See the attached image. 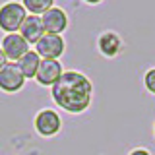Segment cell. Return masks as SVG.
I'll use <instances>...</instances> for the list:
<instances>
[{
	"label": "cell",
	"mask_w": 155,
	"mask_h": 155,
	"mask_svg": "<svg viewBox=\"0 0 155 155\" xmlns=\"http://www.w3.org/2000/svg\"><path fill=\"white\" fill-rule=\"evenodd\" d=\"M21 4L25 8V12L27 10L31 12V16H43L45 12H48V10L54 6L52 0H23Z\"/></svg>",
	"instance_id": "12"
},
{
	"label": "cell",
	"mask_w": 155,
	"mask_h": 155,
	"mask_svg": "<svg viewBox=\"0 0 155 155\" xmlns=\"http://www.w3.org/2000/svg\"><path fill=\"white\" fill-rule=\"evenodd\" d=\"M60 116H58L56 110H51V109H45L41 110L37 116H35V128L37 132L45 138H51L54 136L58 130H60Z\"/></svg>",
	"instance_id": "7"
},
{
	"label": "cell",
	"mask_w": 155,
	"mask_h": 155,
	"mask_svg": "<svg viewBox=\"0 0 155 155\" xmlns=\"http://www.w3.org/2000/svg\"><path fill=\"white\" fill-rule=\"evenodd\" d=\"M130 155H151V153H149L147 149H134V151L130 153Z\"/></svg>",
	"instance_id": "15"
},
{
	"label": "cell",
	"mask_w": 155,
	"mask_h": 155,
	"mask_svg": "<svg viewBox=\"0 0 155 155\" xmlns=\"http://www.w3.org/2000/svg\"><path fill=\"white\" fill-rule=\"evenodd\" d=\"M43 21V29H45V35H60L62 31H66L68 27V16L64 14V10L52 6L48 12H45L41 16Z\"/></svg>",
	"instance_id": "6"
},
{
	"label": "cell",
	"mask_w": 155,
	"mask_h": 155,
	"mask_svg": "<svg viewBox=\"0 0 155 155\" xmlns=\"http://www.w3.org/2000/svg\"><path fill=\"white\" fill-rule=\"evenodd\" d=\"M0 48H2L4 56H6L8 60L18 62L21 56H25L29 52V43L19 35V33H6L4 39H2Z\"/></svg>",
	"instance_id": "3"
},
{
	"label": "cell",
	"mask_w": 155,
	"mask_h": 155,
	"mask_svg": "<svg viewBox=\"0 0 155 155\" xmlns=\"http://www.w3.org/2000/svg\"><path fill=\"white\" fill-rule=\"evenodd\" d=\"M27 18V12L21 2H6L0 6V29L8 33L19 31L23 19Z\"/></svg>",
	"instance_id": "2"
},
{
	"label": "cell",
	"mask_w": 155,
	"mask_h": 155,
	"mask_svg": "<svg viewBox=\"0 0 155 155\" xmlns=\"http://www.w3.org/2000/svg\"><path fill=\"white\" fill-rule=\"evenodd\" d=\"M19 72L23 74V78H35L37 76V70H39V64H41V56L37 54L35 51H29L25 56H21L19 60L16 62Z\"/></svg>",
	"instance_id": "11"
},
{
	"label": "cell",
	"mask_w": 155,
	"mask_h": 155,
	"mask_svg": "<svg viewBox=\"0 0 155 155\" xmlns=\"http://www.w3.org/2000/svg\"><path fill=\"white\" fill-rule=\"evenodd\" d=\"M8 64V58L6 56H4V52H2V48H0V70H2V68L4 66H6Z\"/></svg>",
	"instance_id": "14"
},
{
	"label": "cell",
	"mask_w": 155,
	"mask_h": 155,
	"mask_svg": "<svg viewBox=\"0 0 155 155\" xmlns=\"http://www.w3.org/2000/svg\"><path fill=\"white\" fill-rule=\"evenodd\" d=\"M25 84V78L19 72L16 62H8L6 66L0 70V89L6 93H16Z\"/></svg>",
	"instance_id": "4"
},
{
	"label": "cell",
	"mask_w": 155,
	"mask_h": 155,
	"mask_svg": "<svg viewBox=\"0 0 155 155\" xmlns=\"http://www.w3.org/2000/svg\"><path fill=\"white\" fill-rule=\"evenodd\" d=\"M143 81H145V87H147L149 93H155V68H151V70L145 72Z\"/></svg>",
	"instance_id": "13"
},
{
	"label": "cell",
	"mask_w": 155,
	"mask_h": 155,
	"mask_svg": "<svg viewBox=\"0 0 155 155\" xmlns=\"http://www.w3.org/2000/svg\"><path fill=\"white\" fill-rule=\"evenodd\" d=\"M35 52L47 60H58V56L64 52V39L60 35H43L35 45Z\"/></svg>",
	"instance_id": "5"
},
{
	"label": "cell",
	"mask_w": 155,
	"mask_h": 155,
	"mask_svg": "<svg viewBox=\"0 0 155 155\" xmlns=\"http://www.w3.org/2000/svg\"><path fill=\"white\" fill-rule=\"evenodd\" d=\"M99 51L103 52L105 56H116L120 52V48H122V41H120V37L116 35L113 31H105L103 35L99 37Z\"/></svg>",
	"instance_id": "10"
},
{
	"label": "cell",
	"mask_w": 155,
	"mask_h": 155,
	"mask_svg": "<svg viewBox=\"0 0 155 155\" xmlns=\"http://www.w3.org/2000/svg\"><path fill=\"white\" fill-rule=\"evenodd\" d=\"M19 35L25 39L29 45H37V43L41 41V37L45 35L41 16H27L23 19L21 27H19Z\"/></svg>",
	"instance_id": "9"
},
{
	"label": "cell",
	"mask_w": 155,
	"mask_h": 155,
	"mask_svg": "<svg viewBox=\"0 0 155 155\" xmlns=\"http://www.w3.org/2000/svg\"><path fill=\"white\" fill-rule=\"evenodd\" d=\"M62 74H64V72H62V64L58 60H47V58H41V64H39L35 80L41 85H51L52 87L58 80H60Z\"/></svg>",
	"instance_id": "8"
},
{
	"label": "cell",
	"mask_w": 155,
	"mask_h": 155,
	"mask_svg": "<svg viewBox=\"0 0 155 155\" xmlns=\"http://www.w3.org/2000/svg\"><path fill=\"white\" fill-rule=\"evenodd\" d=\"M93 85L84 74L68 70L60 76V80L51 87V95L54 103L68 113H81L91 103Z\"/></svg>",
	"instance_id": "1"
}]
</instances>
